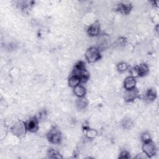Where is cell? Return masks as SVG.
Instances as JSON below:
<instances>
[{"label": "cell", "mask_w": 159, "mask_h": 159, "mask_svg": "<svg viewBox=\"0 0 159 159\" xmlns=\"http://www.w3.org/2000/svg\"><path fill=\"white\" fill-rule=\"evenodd\" d=\"M74 75L80 78L81 81H85L88 78V73L85 68V65L83 62H80L76 63L74 68Z\"/></svg>", "instance_id": "6da1fadb"}, {"label": "cell", "mask_w": 159, "mask_h": 159, "mask_svg": "<svg viewBox=\"0 0 159 159\" xmlns=\"http://www.w3.org/2000/svg\"><path fill=\"white\" fill-rule=\"evenodd\" d=\"M88 61L90 63H94L100 58V53L99 50L96 47H91L88 50L85 54Z\"/></svg>", "instance_id": "7a4b0ae2"}, {"label": "cell", "mask_w": 159, "mask_h": 159, "mask_svg": "<svg viewBox=\"0 0 159 159\" xmlns=\"http://www.w3.org/2000/svg\"><path fill=\"white\" fill-rule=\"evenodd\" d=\"M26 124L22 122H19L13 126L12 132L14 135L18 137H23L26 133Z\"/></svg>", "instance_id": "3957f363"}, {"label": "cell", "mask_w": 159, "mask_h": 159, "mask_svg": "<svg viewBox=\"0 0 159 159\" xmlns=\"http://www.w3.org/2000/svg\"><path fill=\"white\" fill-rule=\"evenodd\" d=\"M148 72V67L145 64H141L131 70V73L134 76H144Z\"/></svg>", "instance_id": "277c9868"}, {"label": "cell", "mask_w": 159, "mask_h": 159, "mask_svg": "<svg viewBox=\"0 0 159 159\" xmlns=\"http://www.w3.org/2000/svg\"><path fill=\"white\" fill-rule=\"evenodd\" d=\"M143 150L148 157H152L155 155V147L152 142L150 141L145 142L143 145Z\"/></svg>", "instance_id": "5b68a950"}, {"label": "cell", "mask_w": 159, "mask_h": 159, "mask_svg": "<svg viewBox=\"0 0 159 159\" xmlns=\"http://www.w3.org/2000/svg\"><path fill=\"white\" fill-rule=\"evenodd\" d=\"M48 139L52 143L57 144L61 140V135L57 129H52L48 134Z\"/></svg>", "instance_id": "8992f818"}, {"label": "cell", "mask_w": 159, "mask_h": 159, "mask_svg": "<svg viewBox=\"0 0 159 159\" xmlns=\"http://www.w3.org/2000/svg\"><path fill=\"white\" fill-rule=\"evenodd\" d=\"M135 86V80L133 76H128L124 81V88L129 90L134 89Z\"/></svg>", "instance_id": "52a82bcc"}, {"label": "cell", "mask_w": 159, "mask_h": 159, "mask_svg": "<svg viewBox=\"0 0 159 159\" xmlns=\"http://www.w3.org/2000/svg\"><path fill=\"white\" fill-rule=\"evenodd\" d=\"M26 129L31 131V132H35V131L37 129L38 124H37V120L36 119H31L29 120H28L26 124Z\"/></svg>", "instance_id": "ba28073f"}, {"label": "cell", "mask_w": 159, "mask_h": 159, "mask_svg": "<svg viewBox=\"0 0 159 159\" xmlns=\"http://www.w3.org/2000/svg\"><path fill=\"white\" fill-rule=\"evenodd\" d=\"M137 96H138V91L134 88L132 90H127L126 93H125V100L128 101H131L134 100H135Z\"/></svg>", "instance_id": "9c48e42d"}, {"label": "cell", "mask_w": 159, "mask_h": 159, "mask_svg": "<svg viewBox=\"0 0 159 159\" xmlns=\"http://www.w3.org/2000/svg\"><path fill=\"white\" fill-rule=\"evenodd\" d=\"M100 32V26L98 24L95 23L91 25L88 30V32L89 35L91 36H95L99 34Z\"/></svg>", "instance_id": "30bf717a"}, {"label": "cell", "mask_w": 159, "mask_h": 159, "mask_svg": "<svg viewBox=\"0 0 159 159\" xmlns=\"http://www.w3.org/2000/svg\"><path fill=\"white\" fill-rule=\"evenodd\" d=\"M81 82V80L77 76L73 75L69 80V85L72 87H76V86L79 85L80 83Z\"/></svg>", "instance_id": "8fae6325"}, {"label": "cell", "mask_w": 159, "mask_h": 159, "mask_svg": "<svg viewBox=\"0 0 159 159\" xmlns=\"http://www.w3.org/2000/svg\"><path fill=\"white\" fill-rule=\"evenodd\" d=\"M74 92L76 96L80 98H82L85 94V88L83 86L79 85L75 87Z\"/></svg>", "instance_id": "7c38bea8"}, {"label": "cell", "mask_w": 159, "mask_h": 159, "mask_svg": "<svg viewBox=\"0 0 159 159\" xmlns=\"http://www.w3.org/2000/svg\"><path fill=\"white\" fill-rule=\"evenodd\" d=\"M131 9L130 5L128 4H120L119 6V11L124 14L128 13Z\"/></svg>", "instance_id": "4fadbf2b"}, {"label": "cell", "mask_w": 159, "mask_h": 159, "mask_svg": "<svg viewBox=\"0 0 159 159\" xmlns=\"http://www.w3.org/2000/svg\"><path fill=\"white\" fill-rule=\"evenodd\" d=\"M87 105V102L85 99H80L78 100L77 103H76V106L79 108V109H84Z\"/></svg>", "instance_id": "5bb4252c"}, {"label": "cell", "mask_w": 159, "mask_h": 159, "mask_svg": "<svg viewBox=\"0 0 159 159\" xmlns=\"http://www.w3.org/2000/svg\"><path fill=\"white\" fill-rule=\"evenodd\" d=\"M97 135V132L95 129H88L86 131V135L88 138H95Z\"/></svg>", "instance_id": "9a60e30c"}, {"label": "cell", "mask_w": 159, "mask_h": 159, "mask_svg": "<svg viewBox=\"0 0 159 159\" xmlns=\"http://www.w3.org/2000/svg\"><path fill=\"white\" fill-rule=\"evenodd\" d=\"M155 97H156V93L154 91H153L152 90H150L147 92V100H149V101H152L155 99Z\"/></svg>", "instance_id": "2e32d148"}, {"label": "cell", "mask_w": 159, "mask_h": 159, "mask_svg": "<svg viewBox=\"0 0 159 159\" xmlns=\"http://www.w3.org/2000/svg\"><path fill=\"white\" fill-rule=\"evenodd\" d=\"M48 156L49 157L51 158H62V157L60 156V155L59 153L54 150H51L50 151L48 152Z\"/></svg>", "instance_id": "e0dca14e"}, {"label": "cell", "mask_w": 159, "mask_h": 159, "mask_svg": "<svg viewBox=\"0 0 159 159\" xmlns=\"http://www.w3.org/2000/svg\"><path fill=\"white\" fill-rule=\"evenodd\" d=\"M128 68V65L125 63H120L118 65V70L119 72H124Z\"/></svg>", "instance_id": "ac0fdd59"}, {"label": "cell", "mask_w": 159, "mask_h": 159, "mask_svg": "<svg viewBox=\"0 0 159 159\" xmlns=\"http://www.w3.org/2000/svg\"><path fill=\"white\" fill-rule=\"evenodd\" d=\"M142 140L144 141V143H145V142H148L150 141V135H149V134H148L147 133H145V134H144L143 135H142Z\"/></svg>", "instance_id": "d6986e66"}, {"label": "cell", "mask_w": 159, "mask_h": 159, "mask_svg": "<svg viewBox=\"0 0 159 159\" xmlns=\"http://www.w3.org/2000/svg\"><path fill=\"white\" fill-rule=\"evenodd\" d=\"M131 125H132V123H131V121H130V120L127 119V120H124V126L125 128H130Z\"/></svg>", "instance_id": "ffe728a7"}, {"label": "cell", "mask_w": 159, "mask_h": 159, "mask_svg": "<svg viewBox=\"0 0 159 159\" xmlns=\"http://www.w3.org/2000/svg\"><path fill=\"white\" fill-rule=\"evenodd\" d=\"M129 153L127 152H123L121 153V154H120V158H129Z\"/></svg>", "instance_id": "44dd1931"}]
</instances>
